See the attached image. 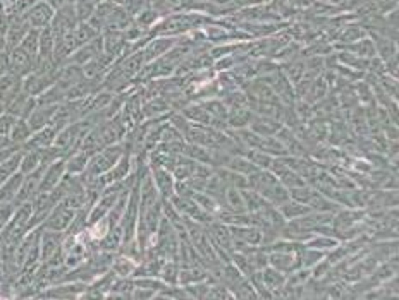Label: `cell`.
<instances>
[{"instance_id": "6da1fadb", "label": "cell", "mask_w": 399, "mask_h": 300, "mask_svg": "<svg viewBox=\"0 0 399 300\" xmlns=\"http://www.w3.org/2000/svg\"><path fill=\"white\" fill-rule=\"evenodd\" d=\"M246 179H248V187L253 189L257 194H260L265 201L271 203L276 208L289 199V191L280 184V180L277 179L271 170L258 168L251 175L246 177Z\"/></svg>"}, {"instance_id": "7a4b0ae2", "label": "cell", "mask_w": 399, "mask_h": 300, "mask_svg": "<svg viewBox=\"0 0 399 300\" xmlns=\"http://www.w3.org/2000/svg\"><path fill=\"white\" fill-rule=\"evenodd\" d=\"M124 151H126V144L116 143L110 144V146H105L103 150H100L98 153L91 155L86 170H84V175L98 177L107 173L117 161H119V158L123 157Z\"/></svg>"}, {"instance_id": "3957f363", "label": "cell", "mask_w": 399, "mask_h": 300, "mask_svg": "<svg viewBox=\"0 0 399 300\" xmlns=\"http://www.w3.org/2000/svg\"><path fill=\"white\" fill-rule=\"evenodd\" d=\"M40 262L49 268L64 266V246H62V233L43 230L42 233V255Z\"/></svg>"}, {"instance_id": "277c9868", "label": "cell", "mask_w": 399, "mask_h": 300, "mask_svg": "<svg viewBox=\"0 0 399 300\" xmlns=\"http://www.w3.org/2000/svg\"><path fill=\"white\" fill-rule=\"evenodd\" d=\"M75 216H76V210L69 208L68 205H64L62 201H59L57 205L54 206V210L50 211V214L47 216V220L42 223V228L43 230L64 233L69 228V225L73 223Z\"/></svg>"}, {"instance_id": "5b68a950", "label": "cell", "mask_w": 399, "mask_h": 300, "mask_svg": "<svg viewBox=\"0 0 399 300\" xmlns=\"http://www.w3.org/2000/svg\"><path fill=\"white\" fill-rule=\"evenodd\" d=\"M151 179H153L155 187H157L158 194L162 199H172L176 196V177L167 168L158 165H149Z\"/></svg>"}, {"instance_id": "8992f818", "label": "cell", "mask_w": 399, "mask_h": 300, "mask_svg": "<svg viewBox=\"0 0 399 300\" xmlns=\"http://www.w3.org/2000/svg\"><path fill=\"white\" fill-rule=\"evenodd\" d=\"M177 42H179V36H153V38H150L149 43L142 48L145 64H150V62L164 57Z\"/></svg>"}, {"instance_id": "52a82bcc", "label": "cell", "mask_w": 399, "mask_h": 300, "mask_svg": "<svg viewBox=\"0 0 399 300\" xmlns=\"http://www.w3.org/2000/svg\"><path fill=\"white\" fill-rule=\"evenodd\" d=\"M55 16V10L47 0H36L26 13V19L33 29H43L50 26Z\"/></svg>"}, {"instance_id": "ba28073f", "label": "cell", "mask_w": 399, "mask_h": 300, "mask_svg": "<svg viewBox=\"0 0 399 300\" xmlns=\"http://www.w3.org/2000/svg\"><path fill=\"white\" fill-rule=\"evenodd\" d=\"M23 91V77L7 70L0 76V105L7 109L10 102Z\"/></svg>"}, {"instance_id": "9c48e42d", "label": "cell", "mask_w": 399, "mask_h": 300, "mask_svg": "<svg viewBox=\"0 0 399 300\" xmlns=\"http://www.w3.org/2000/svg\"><path fill=\"white\" fill-rule=\"evenodd\" d=\"M7 57H9V70L10 72L17 74V76H21L23 79L36 69L35 61H33V58L29 57V55L26 54V52L21 47H16V48H10V50H7Z\"/></svg>"}, {"instance_id": "30bf717a", "label": "cell", "mask_w": 399, "mask_h": 300, "mask_svg": "<svg viewBox=\"0 0 399 300\" xmlns=\"http://www.w3.org/2000/svg\"><path fill=\"white\" fill-rule=\"evenodd\" d=\"M64 175H66V158H59V160L49 163L45 172H43L42 184H40V194H49V192L54 191Z\"/></svg>"}, {"instance_id": "8fae6325", "label": "cell", "mask_w": 399, "mask_h": 300, "mask_svg": "<svg viewBox=\"0 0 399 300\" xmlns=\"http://www.w3.org/2000/svg\"><path fill=\"white\" fill-rule=\"evenodd\" d=\"M114 62H116V58H114L112 55L102 52V54H98L97 57L91 58L90 62H86V64L83 65L84 77H88V79L103 81V77L107 76V72H109L110 68H112Z\"/></svg>"}, {"instance_id": "7c38bea8", "label": "cell", "mask_w": 399, "mask_h": 300, "mask_svg": "<svg viewBox=\"0 0 399 300\" xmlns=\"http://www.w3.org/2000/svg\"><path fill=\"white\" fill-rule=\"evenodd\" d=\"M267 261L269 266L284 275H291L299 268L296 253H291V251H267Z\"/></svg>"}, {"instance_id": "4fadbf2b", "label": "cell", "mask_w": 399, "mask_h": 300, "mask_svg": "<svg viewBox=\"0 0 399 300\" xmlns=\"http://www.w3.org/2000/svg\"><path fill=\"white\" fill-rule=\"evenodd\" d=\"M103 52V45H102V35H98L97 38H93L91 42H88V43H84L83 47H80L77 50H75V54L69 57V64H77V65H81L83 68L86 62H90L91 58H95L97 57L98 54H102ZM66 62V64H68Z\"/></svg>"}, {"instance_id": "5bb4252c", "label": "cell", "mask_w": 399, "mask_h": 300, "mask_svg": "<svg viewBox=\"0 0 399 300\" xmlns=\"http://www.w3.org/2000/svg\"><path fill=\"white\" fill-rule=\"evenodd\" d=\"M57 134L59 132L55 131L54 125L49 124L43 129H40V131L33 132L31 138L26 141L21 148H23V150H47V148L54 146Z\"/></svg>"}, {"instance_id": "9a60e30c", "label": "cell", "mask_w": 399, "mask_h": 300, "mask_svg": "<svg viewBox=\"0 0 399 300\" xmlns=\"http://www.w3.org/2000/svg\"><path fill=\"white\" fill-rule=\"evenodd\" d=\"M35 109H36L35 96H29L28 93L21 91L20 95L7 105V113H10V116H14L16 118H28Z\"/></svg>"}, {"instance_id": "2e32d148", "label": "cell", "mask_w": 399, "mask_h": 300, "mask_svg": "<svg viewBox=\"0 0 399 300\" xmlns=\"http://www.w3.org/2000/svg\"><path fill=\"white\" fill-rule=\"evenodd\" d=\"M248 129L253 131L255 134L262 136V138H276V134L283 129V125H280V122H277L274 117L253 116L250 120Z\"/></svg>"}, {"instance_id": "e0dca14e", "label": "cell", "mask_w": 399, "mask_h": 300, "mask_svg": "<svg viewBox=\"0 0 399 300\" xmlns=\"http://www.w3.org/2000/svg\"><path fill=\"white\" fill-rule=\"evenodd\" d=\"M336 48H342V50L348 52V54L356 55V57L360 58H367V61H372V58L377 57L374 42H372L370 36H365V38L358 40V42L353 43H345V45L336 43Z\"/></svg>"}, {"instance_id": "ac0fdd59", "label": "cell", "mask_w": 399, "mask_h": 300, "mask_svg": "<svg viewBox=\"0 0 399 300\" xmlns=\"http://www.w3.org/2000/svg\"><path fill=\"white\" fill-rule=\"evenodd\" d=\"M368 36L372 38L375 47V55L380 58L382 62L389 61L391 57L398 55V48H396V40L389 38V36L379 35V33H368Z\"/></svg>"}, {"instance_id": "d6986e66", "label": "cell", "mask_w": 399, "mask_h": 300, "mask_svg": "<svg viewBox=\"0 0 399 300\" xmlns=\"http://www.w3.org/2000/svg\"><path fill=\"white\" fill-rule=\"evenodd\" d=\"M136 266H138V261L133 259L131 255L116 253L112 259V265H110V271L117 278H133L136 271Z\"/></svg>"}, {"instance_id": "ffe728a7", "label": "cell", "mask_w": 399, "mask_h": 300, "mask_svg": "<svg viewBox=\"0 0 399 300\" xmlns=\"http://www.w3.org/2000/svg\"><path fill=\"white\" fill-rule=\"evenodd\" d=\"M260 273H262V280H264V285L272 292V294H274L276 299L277 294L283 292L284 287H286L287 275L277 271V269L272 268V266H265L264 269H260Z\"/></svg>"}, {"instance_id": "44dd1931", "label": "cell", "mask_w": 399, "mask_h": 300, "mask_svg": "<svg viewBox=\"0 0 399 300\" xmlns=\"http://www.w3.org/2000/svg\"><path fill=\"white\" fill-rule=\"evenodd\" d=\"M303 244H305L306 247H312V249L322 251V253L329 254L331 251H334L341 242H339V240L332 235H324V233H312V235H310Z\"/></svg>"}, {"instance_id": "7402d4cb", "label": "cell", "mask_w": 399, "mask_h": 300, "mask_svg": "<svg viewBox=\"0 0 399 300\" xmlns=\"http://www.w3.org/2000/svg\"><path fill=\"white\" fill-rule=\"evenodd\" d=\"M21 157H23V148L17 150L16 153L10 155V157H7L6 160L0 161V187H2V185L14 175V173L20 172Z\"/></svg>"}, {"instance_id": "603a6c76", "label": "cell", "mask_w": 399, "mask_h": 300, "mask_svg": "<svg viewBox=\"0 0 399 300\" xmlns=\"http://www.w3.org/2000/svg\"><path fill=\"white\" fill-rule=\"evenodd\" d=\"M90 158H91L90 155L83 150H77L75 153H71L68 158H66V173H73V175H81V173H84Z\"/></svg>"}, {"instance_id": "cb8c5ba5", "label": "cell", "mask_w": 399, "mask_h": 300, "mask_svg": "<svg viewBox=\"0 0 399 300\" xmlns=\"http://www.w3.org/2000/svg\"><path fill=\"white\" fill-rule=\"evenodd\" d=\"M277 210H279V213L283 214V218L286 221H291V220H298V218L305 216L306 213H310V206L303 205V203H298L294 201V199H287L286 203H283L280 206H277Z\"/></svg>"}, {"instance_id": "d4e9b609", "label": "cell", "mask_w": 399, "mask_h": 300, "mask_svg": "<svg viewBox=\"0 0 399 300\" xmlns=\"http://www.w3.org/2000/svg\"><path fill=\"white\" fill-rule=\"evenodd\" d=\"M54 48H55V36H54V31H52L50 26H47V28L40 29V55H38V62L40 61H49V58H54Z\"/></svg>"}, {"instance_id": "484cf974", "label": "cell", "mask_w": 399, "mask_h": 300, "mask_svg": "<svg viewBox=\"0 0 399 300\" xmlns=\"http://www.w3.org/2000/svg\"><path fill=\"white\" fill-rule=\"evenodd\" d=\"M21 48L29 55V57L35 61V64H38V55H40V29H29L28 35L24 36V40L21 42Z\"/></svg>"}, {"instance_id": "4316f807", "label": "cell", "mask_w": 399, "mask_h": 300, "mask_svg": "<svg viewBox=\"0 0 399 300\" xmlns=\"http://www.w3.org/2000/svg\"><path fill=\"white\" fill-rule=\"evenodd\" d=\"M33 131L29 127L28 120L26 118H17L16 124H14L13 131H10V143L17 144V146H23V144L31 138Z\"/></svg>"}, {"instance_id": "83f0119b", "label": "cell", "mask_w": 399, "mask_h": 300, "mask_svg": "<svg viewBox=\"0 0 399 300\" xmlns=\"http://www.w3.org/2000/svg\"><path fill=\"white\" fill-rule=\"evenodd\" d=\"M95 9H97V6H95L91 0H76L75 10L77 23H86V21H90L91 16L95 14Z\"/></svg>"}, {"instance_id": "f1b7e54d", "label": "cell", "mask_w": 399, "mask_h": 300, "mask_svg": "<svg viewBox=\"0 0 399 300\" xmlns=\"http://www.w3.org/2000/svg\"><path fill=\"white\" fill-rule=\"evenodd\" d=\"M365 36H368V31L361 28V26H346V29H342V33L339 35L338 43H341V42L353 43V42H358V40L365 38Z\"/></svg>"}, {"instance_id": "f546056e", "label": "cell", "mask_w": 399, "mask_h": 300, "mask_svg": "<svg viewBox=\"0 0 399 300\" xmlns=\"http://www.w3.org/2000/svg\"><path fill=\"white\" fill-rule=\"evenodd\" d=\"M149 3H150V0H126V2L123 3V7L126 13L133 17V19H136V17H138L140 14L146 9V7H149Z\"/></svg>"}, {"instance_id": "4dcf8cb0", "label": "cell", "mask_w": 399, "mask_h": 300, "mask_svg": "<svg viewBox=\"0 0 399 300\" xmlns=\"http://www.w3.org/2000/svg\"><path fill=\"white\" fill-rule=\"evenodd\" d=\"M47 2H49L52 6V9L57 13V10L66 9V7H73L76 3V0H47Z\"/></svg>"}, {"instance_id": "1f68e13d", "label": "cell", "mask_w": 399, "mask_h": 300, "mask_svg": "<svg viewBox=\"0 0 399 300\" xmlns=\"http://www.w3.org/2000/svg\"><path fill=\"white\" fill-rule=\"evenodd\" d=\"M91 2L95 3V6H100V3H103V2H107V0H91Z\"/></svg>"}, {"instance_id": "d6a6232c", "label": "cell", "mask_w": 399, "mask_h": 300, "mask_svg": "<svg viewBox=\"0 0 399 300\" xmlns=\"http://www.w3.org/2000/svg\"><path fill=\"white\" fill-rule=\"evenodd\" d=\"M264 3H269V2H272V0H262Z\"/></svg>"}]
</instances>
